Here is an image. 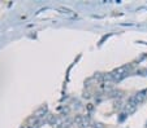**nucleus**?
Returning <instances> with one entry per match:
<instances>
[{"label":"nucleus","mask_w":147,"mask_h":128,"mask_svg":"<svg viewBox=\"0 0 147 128\" xmlns=\"http://www.w3.org/2000/svg\"><path fill=\"white\" fill-rule=\"evenodd\" d=\"M45 114H47V105H43L40 106V107L36 110L35 113H34V117L38 119V118H42V117H45Z\"/></svg>","instance_id":"nucleus-2"},{"label":"nucleus","mask_w":147,"mask_h":128,"mask_svg":"<svg viewBox=\"0 0 147 128\" xmlns=\"http://www.w3.org/2000/svg\"><path fill=\"white\" fill-rule=\"evenodd\" d=\"M94 128H104V125H103L102 123H95V124H94Z\"/></svg>","instance_id":"nucleus-4"},{"label":"nucleus","mask_w":147,"mask_h":128,"mask_svg":"<svg viewBox=\"0 0 147 128\" xmlns=\"http://www.w3.org/2000/svg\"><path fill=\"white\" fill-rule=\"evenodd\" d=\"M120 106H121V102H120V101H116V102H115V107H120Z\"/></svg>","instance_id":"nucleus-5"},{"label":"nucleus","mask_w":147,"mask_h":128,"mask_svg":"<svg viewBox=\"0 0 147 128\" xmlns=\"http://www.w3.org/2000/svg\"><path fill=\"white\" fill-rule=\"evenodd\" d=\"M74 123H76V125H78V127H82V123H83V117L82 115H76Z\"/></svg>","instance_id":"nucleus-3"},{"label":"nucleus","mask_w":147,"mask_h":128,"mask_svg":"<svg viewBox=\"0 0 147 128\" xmlns=\"http://www.w3.org/2000/svg\"><path fill=\"white\" fill-rule=\"evenodd\" d=\"M21 128H29V127H21Z\"/></svg>","instance_id":"nucleus-6"},{"label":"nucleus","mask_w":147,"mask_h":128,"mask_svg":"<svg viewBox=\"0 0 147 128\" xmlns=\"http://www.w3.org/2000/svg\"><path fill=\"white\" fill-rule=\"evenodd\" d=\"M57 11L60 12L61 14H65V16H68V17H72V18H74V17H77V14L74 13L73 11H70L69 8H65V7H59L57 8Z\"/></svg>","instance_id":"nucleus-1"}]
</instances>
